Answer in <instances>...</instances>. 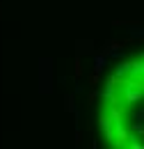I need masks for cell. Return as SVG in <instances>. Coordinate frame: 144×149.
Segmentation results:
<instances>
[{"instance_id": "6da1fadb", "label": "cell", "mask_w": 144, "mask_h": 149, "mask_svg": "<svg viewBox=\"0 0 144 149\" xmlns=\"http://www.w3.org/2000/svg\"><path fill=\"white\" fill-rule=\"evenodd\" d=\"M142 99H144V90L140 87L137 80L124 78V80L117 85V101H114V103H119V106H124V108H130V106L140 103Z\"/></svg>"}, {"instance_id": "7a4b0ae2", "label": "cell", "mask_w": 144, "mask_h": 149, "mask_svg": "<svg viewBox=\"0 0 144 149\" xmlns=\"http://www.w3.org/2000/svg\"><path fill=\"white\" fill-rule=\"evenodd\" d=\"M98 124H101V131L105 133L108 145H114V119H112V115H110V112H103L101 119H98Z\"/></svg>"}, {"instance_id": "3957f363", "label": "cell", "mask_w": 144, "mask_h": 149, "mask_svg": "<svg viewBox=\"0 0 144 149\" xmlns=\"http://www.w3.org/2000/svg\"><path fill=\"white\" fill-rule=\"evenodd\" d=\"M144 76V57L142 60H135V62H130V76L128 78H133V80H140Z\"/></svg>"}, {"instance_id": "277c9868", "label": "cell", "mask_w": 144, "mask_h": 149, "mask_svg": "<svg viewBox=\"0 0 144 149\" xmlns=\"http://www.w3.org/2000/svg\"><path fill=\"white\" fill-rule=\"evenodd\" d=\"M130 76V62H121L114 71V78H128Z\"/></svg>"}, {"instance_id": "5b68a950", "label": "cell", "mask_w": 144, "mask_h": 149, "mask_svg": "<svg viewBox=\"0 0 144 149\" xmlns=\"http://www.w3.org/2000/svg\"><path fill=\"white\" fill-rule=\"evenodd\" d=\"M135 124H144V110H140V112H135Z\"/></svg>"}, {"instance_id": "8992f818", "label": "cell", "mask_w": 144, "mask_h": 149, "mask_svg": "<svg viewBox=\"0 0 144 149\" xmlns=\"http://www.w3.org/2000/svg\"><path fill=\"white\" fill-rule=\"evenodd\" d=\"M103 64H105V57L98 55V57H96V71H101V69H103Z\"/></svg>"}, {"instance_id": "52a82bcc", "label": "cell", "mask_w": 144, "mask_h": 149, "mask_svg": "<svg viewBox=\"0 0 144 149\" xmlns=\"http://www.w3.org/2000/svg\"><path fill=\"white\" fill-rule=\"evenodd\" d=\"M137 83H140V87H142V90H144V76H142V78H140V80H137Z\"/></svg>"}]
</instances>
